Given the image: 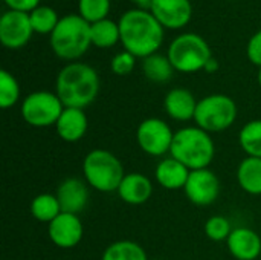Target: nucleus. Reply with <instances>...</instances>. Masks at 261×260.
Segmentation results:
<instances>
[{"mask_svg": "<svg viewBox=\"0 0 261 260\" xmlns=\"http://www.w3.org/2000/svg\"><path fill=\"white\" fill-rule=\"evenodd\" d=\"M257 81H258V84H260L261 87V67L258 69V74H257Z\"/></svg>", "mask_w": 261, "mask_h": 260, "instance_id": "35", "label": "nucleus"}, {"mask_svg": "<svg viewBox=\"0 0 261 260\" xmlns=\"http://www.w3.org/2000/svg\"><path fill=\"white\" fill-rule=\"evenodd\" d=\"M101 260H148V256L138 242L124 239L107 245Z\"/></svg>", "mask_w": 261, "mask_h": 260, "instance_id": "24", "label": "nucleus"}, {"mask_svg": "<svg viewBox=\"0 0 261 260\" xmlns=\"http://www.w3.org/2000/svg\"><path fill=\"white\" fill-rule=\"evenodd\" d=\"M89 185L84 179L80 178H66L60 182L55 195L61 205V210L66 213L80 215L89 202Z\"/></svg>", "mask_w": 261, "mask_h": 260, "instance_id": "16", "label": "nucleus"}, {"mask_svg": "<svg viewBox=\"0 0 261 260\" xmlns=\"http://www.w3.org/2000/svg\"><path fill=\"white\" fill-rule=\"evenodd\" d=\"M232 224L226 216L222 215H216L206 219L203 231L206 234L208 239H211L213 242H226L229 234L232 233Z\"/></svg>", "mask_w": 261, "mask_h": 260, "instance_id": "29", "label": "nucleus"}, {"mask_svg": "<svg viewBox=\"0 0 261 260\" xmlns=\"http://www.w3.org/2000/svg\"><path fill=\"white\" fill-rule=\"evenodd\" d=\"M222 184L211 169L193 170L184 187L187 199L197 207H208L220 196Z\"/></svg>", "mask_w": 261, "mask_h": 260, "instance_id": "10", "label": "nucleus"}, {"mask_svg": "<svg viewBox=\"0 0 261 260\" xmlns=\"http://www.w3.org/2000/svg\"><path fill=\"white\" fill-rule=\"evenodd\" d=\"M167 57L176 72L196 74L205 70L206 63L213 58V51L202 35L196 32H182L168 44Z\"/></svg>", "mask_w": 261, "mask_h": 260, "instance_id": "6", "label": "nucleus"}, {"mask_svg": "<svg viewBox=\"0 0 261 260\" xmlns=\"http://www.w3.org/2000/svg\"><path fill=\"white\" fill-rule=\"evenodd\" d=\"M29 211L35 221L50 224L63 210L55 193H40L31 201Z\"/></svg>", "mask_w": 261, "mask_h": 260, "instance_id": "23", "label": "nucleus"}, {"mask_svg": "<svg viewBox=\"0 0 261 260\" xmlns=\"http://www.w3.org/2000/svg\"><path fill=\"white\" fill-rule=\"evenodd\" d=\"M136 60L138 58L133 54H130L128 51L122 49L121 52L115 54L113 58L110 60V69H112V72L115 75H119V77L130 75L135 70Z\"/></svg>", "mask_w": 261, "mask_h": 260, "instance_id": "30", "label": "nucleus"}, {"mask_svg": "<svg viewBox=\"0 0 261 260\" xmlns=\"http://www.w3.org/2000/svg\"><path fill=\"white\" fill-rule=\"evenodd\" d=\"M29 18H31V25H32L34 34L50 35L54 32V29L57 28V25H58L61 17L58 15V12L52 6L40 5L32 12H29Z\"/></svg>", "mask_w": 261, "mask_h": 260, "instance_id": "26", "label": "nucleus"}, {"mask_svg": "<svg viewBox=\"0 0 261 260\" xmlns=\"http://www.w3.org/2000/svg\"><path fill=\"white\" fill-rule=\"evenodd\" d=\"M197 103L199 100L190 89L173 87L164 98V110L170 120L176 123H188L194 121Z\"/></svg>", "mask_w": 261, "mask_h": 260, "instance_id": "14", "label": "nucleus"}, {"mask_svg": "<svg viewBox=\"0 0 261 260\" xmlns=\"http://www.w3.org/2000/svg\"><path fill=\"white\" fill-rule=\"evenodd\" d=\"M239 116L236 101L226 93H210L199 100L194 124L208 133H220L234 126Z\"/></svg>", "mask_w": 261, "mask_h": 260, "instance_id": "7", "label": "nucleus"}, {"mask_svg": "<svg viewBox=\"0 0 261 260\" xmlns=\"http://www.w3.org/2000/svg\"><path fill=\"white\" fill-rule=\"evenodd\" d=\"M89 129V118L84 109L76 107H64L60 115L55 130L57 135L66 143H78L81 141Z\"/></svg>", "mask_w": 261, "mask_h": 260, "instance_id": "18", "label": "nucleus"}, {"mask_svg": "<svg viewBox=\"0 0 261 260\" xmlns=\"http://www.w3.org/2000/svg\"><path fill=\"white\" fill-rule=\"evenodd\" d=\"M92 46L98 49H110L121 43L119 23L112 18H104L90 25Z\"/></svg>", "mask_w": 261, "mask_h": 260, "instance_id": "22", "label": "nucleus"}, {"mask_svg": "<svg viewBox=\"0 0 261 260\" xmlns=\"http://www.w3.org/2000/svg\"><path fill=\"white\" fill-rule=\"evenodd\" d=\"M118 23L122 48L136 58L144 60L159 52L165 38V29L150 11L132 8L119 17Z\"/></svg>", "mask_w": 261, "mask_h": 260, "instance_id": "1", "label": "nucleus"}, {"mask_svg": "<svg viewBox=\"0 0 261 260\" xmlns=\"http://www.w3.org/2000/svg\"><path fill=\"white\" fill-rule=\"evenodd\" d=\"M136 8H139V9H150V6H151V3H153V0H130Z\"/></svg>", "mask_w": 261, "mask_h": 260, "instance_id": "34", "label": "nucleus"}, {"mask_svg": "<svg viewBox=\"0 0 261 260\" xmlns=\"http://www.w3.org/2000/svg\"><path fill=\"white\" fill-rule=\"evenodd\" d=\"M21 97L20 84L17 78L6 69L0 70V107L11 109L14 107Z\"/></svg>", "mask_w": 261, "mask_h": 260, "instance_id": "27", "label": "nucleus"}, {"mask_svg": "<svg viewBox=\"0 0 261 260\" xmlns=\"http://www.w3.org/2000/svg\"><path fill=\"white\" fill-rule=\"evenodd\" d=\"M47 234L55 247L61 250H70L83 241L84 225L80 219V215L61 211L50 224H47Z\"/></svg>", "mask_w": 261, "mask_h": 260, "instance_id": "12", "label": "nucleus"}, {"mask_svg": "<svg viewBox=\"0 0 261 260\" xmlns=\"http://www.w3.org/2000/svg\"><path fill=\"white\" fill-rule=\"evenodd\" d=\"M239 144L246 156L261 158V118L248 121L240 129Z\"/></svg>", "mask_w": 261, "mask_h": 260, "instance_id": "25", "label": "nucleus"}, {"mask_svg": "<svg viewBox=\"0 0 261 260\" xmlns=\"http://www.w3.org/2000/svg\"><path fill=\"white\" fill-rule=\"evenodd\" d=\"M52 52L63 61H80L92 46L90 23L78 14L63 15L49 35Z\"/></svg>", "mask_w": 261, "mask_h": 260, "instance_id": "4", "label": "nucleus"}, {"mask_svg": "<svg viewBox=\"0 0 261 260\" xmlns=\"http://www.w3.org/2000/svg\"><path fill=\"white\" fill-rule=\"evenodd\" d=\"M3 3L8 6L11 11H18V12H32L35 8L41 5V0H3Z\"/></svg>", "mask_w": 261, "mask_h": 260, "instance_id": "32", "label": "nucleus"}, {"mask_svg": "<svg viewBox=\"0 0 261 260\" xmlns=\"http://www.w3.org/2000/svg\"><path fill=\"white\" fill-rule=\"evenodd\" d=\"M63 110L64 104L58 95L50 90H34L28 93L20 104L21 118L35 129L55 127Z\"/></svg>", "mask_w": 261, "mask_h": 260, "instance_id": "8", "label": "nucleus"}, {"mask_svg": "<svg viewBox=\"0 0 261 260\" xmlns=\"http://www.w3.org/2000/svg\"><path fill=\"white\" fill-rule=\"evenodd\" d=\"M219 69H220V64H219L217 58H214V57H213V58L206 63V66H205V72H208V74H216Z\"/></svg>", "mask_w": 261, "mask_h": 260, "instance_id": "33", "label": "nucleus"}, {"mask_svg": "<svg viewBox=\"0 0 261 260\" xmlns=\"http://www.w3.org/2000/svg\"><path fill=\"white\" fill-rule=\"evenodd\" d=\"M124 176L122 162L106 149H93L83 159V178L90 188L99 193L118 192Z\"/></svg>", "mask_w": 261, "mask_h": 260, "instance_id": "5", "label": "nucleus"}, {"mask_svg": "<svg viewBox=\"0 0 261 260\" xmlns=\"http://www.w3.org/2000/svg\"><path fill=\"white\" fill-rule=\"evenodd\" d=\"M260 260H261V254H260Z\"/></svg>", "mask_w": 261, "mask_h": 260, "instance_id": "36", "label": "nucleus"}, {"mask_svg": "<svg viewBox=\"0 0 261 260\" xmlns=\"http://www.w3.org/2000/svg\"><path fill=\"white\" fill-rule=\"evenodd\" d=\"M237 184L251 196H261V158L246 156L237 167Z\"/></svg>", "mask_w": 261, "mask_h": 260, "instance_id": "20", "label": "nucleus"}, {"mask_svg": "<svg viewBox=\"0 0 261 260\" xmlns=\"http://www.w3.org/2000/svg\"><path fill=\"white\" fill-rule=\"evenodd\" d=\"M170 156L182 162L187 169H210L216 158V143L206 130L194 126H185L174 132Z\"/></svg>", "mask_w": 261, "mask_h": 260, "instance_id": "3", "label": "nucleus"}, {"mask_svg": "<svg viewBox=\"0 0 261 260\" xmlns=\"http://www.w3.org/2000/svg\"><path fill=\"white\" fill-rule=\"evenodd\" d=\"M164 29L179 31L193 18L191 0H153L148 9Z\"/></svg>", "mask_w": 261, "mask_h": 260, "instance_id": "13", "label": "nucleus"}, {"mask_svg": "<svg viewBox=\"0 0 261 260\" xmlns=\"http://www.w3.org/2000/svg\"><path fill=\"white\" fill-rule=\"evenodd\" d=\"M141 69H142L144 77L148 81L158 83V84L168 83L176 72L170 58L167 57V54L164 55L161 52H156V54L144 58L141 63Z\"/></svg>", "mask_w": 261, "mask_h": 260, "instance_id": "21", "label": "nucleus"}, {"mask_svg": "<svg viewBox=\"0 0 261 260\" xmlns=\"http://www.w3.org/2000/svg\"><path fill=\"white\" fill-rule=\"evenodd\" d=\"M174 139V130L171 126L158 116L145 118L136 129V143L139 149L153 158H165L170 155Z\"/></svg>", "mask_w": 261, "mask_h": 260, "instance_id": "9", "label": "nucleus"}, {"mask_svg": "<svg viewBox=\"0 0 261 260\" xmlns=\"http://www.w3.org/2000/svg\"><path fill=\"white\" fill-rule=\"evenodd\" d=\"M34 35L29 14L6 9L0 17V43L3 48L17 51L24 48Z\"/></svg>", "mask_w": 261, "mask_h": 260, "instance_id": "11", "label": "nucleus"}, {"mask_svg": "<svg viewBox=\"0 0 261 260\" xmlns=\"http://www.w3.org/2000/svg\"><path fill=\"white\" fill-rule=\"evenodd\" d=\"M226 248L234 259L260 260V234L249 227H236L226 241Z\"/></svg>", "mask_w": 261, "mask_h": 260, "instance_id": "15", "label": "nucleus"}, {"mask_svg": "<svg viewBox=\"0 0 261 260\" xmlns=\"http://www.w3.org/2000/svg\"><path fill=\"white\" fill-rule=\"evenodd\" d=\"M116 193L121 201L128 205H142L153 195V182L141 172L125 173Z\"/></svg>", "mask_w": 261, "mask_h": 260, "instance_id": "17", "label": "nucleus"}, {"mask_svg": "<svg viewBox=\"0 0 261 260\" xmlns=\"http://www.w3.org/2000/svg\"><path fill=\"white\" fill-rule=\"evenodd\" d=\"M190 173V169H187L182 162L168 155L165 158H161V161L158 162L154 169V179L162 188L176 192L184 190Z\"/></svg>", "mask_w": 261, "mask_h": 260, "instance_id": "19", "label": "nucleus"}, {"mask_svg": "<svg viewBox=\"0 0 261 260\" xmlns=\"http://www.w3.org/2000/svg\"><path fill=\"white\" fill-rule=\"evenodd\" d=\"M99 89V74L81 60L64 64L55 78V93L64 107H89L98 98Z\"/></svg>", "mask_w": 261, "mask_h": 260, "instance_id": "2", "label": "nucleus"}, {"mask_svg": "<svg viewBox=\"0 0 261 260\" xmlns=\"http://www.w3.org/2000/svg\"><path fill=\"white\" fill-rule=\"evenodd\" d=\"M110 9L112 0H78V15L90 25L109 18Z\"/></svg>", "mask_w": 261, "mask_h": 260, "instance_id": "28", "label": "nucleus"}, {"mask_svg": "<svg viewBox=\"0 0 261 260\" xmlns=\"http://www.w3.org/2000/svg\"><path fill=\"white\" fill-rule=\"evenodd\" d=\"M246 57L248 60L257 66L258 69L261 67V29L257 31L248 41L246 44Z\"/></svg>", "mask_w": 261, "mask_h": 260, "instance_id": "31", "label": "nucleus"}]
</instances>
